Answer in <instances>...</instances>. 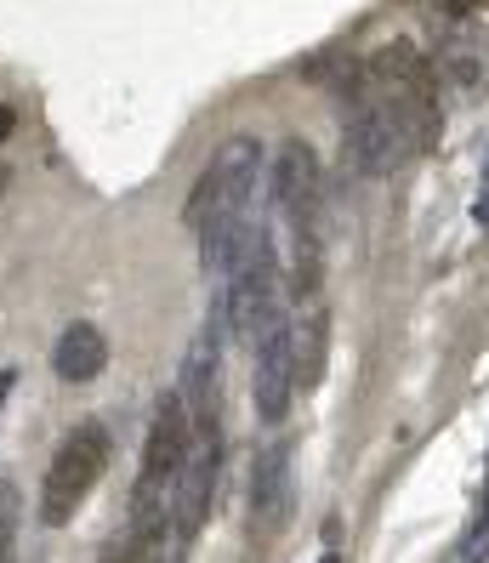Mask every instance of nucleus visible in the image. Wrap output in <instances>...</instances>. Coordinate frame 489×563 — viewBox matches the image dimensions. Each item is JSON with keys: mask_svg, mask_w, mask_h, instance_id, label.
I'll return each mask as SVG.
<instances>
[{"mask_svg": "<svg viewBox=\"0 0 489 563\" xmlns=\"http://www.w3.org/2000/svg\"><path fill=\"white\" fill-rule=\"evenodd\" d=\"M297 399V347H290V319H268L251 342V405L268 427H279Z\"/></svg>", "mask_w": 489, "mask_h": 563, "instance_id": "nucleus-6", "label": "nucleus"}, {"mask_svg": "<svg viewBox=\"0 0 489 563\" xmlns=\"http://www.w3.org/2000/svg\"><path fill=\"white\" fill-rule=\"evenodd\" d=\"M365 80L404 114L410 137H415V154L438 143V69L421 57L410 41H393L381 46L370 63H365Z\"/></svg>", "mask_w": 489, "mask_h": 563, "instance_id": "nucleus-4", "label": "nucleus"}, {"mask_svg": "<svg viewBox=\"0 0 489 563\" xmlns=\"http://www.w3.org/2000/svg\"><path fill=\"white\" fill-rule=\"evenodd\" d=\"M347 91H353V109L342 120V154L353 159L358 177H387L393 165H404L415 154L410 125L365 75H347Z\"/></svg>", "mask_w": 489, "mask_h": 563, "instance_id": "nucleus-2", "label": "nucleus"}, {"mask_svg": "<svg viewBox=\"0 0 489 563\" xmlns=\"http://www.w3.org/2000/svg\"><path fill=\"white\" fill-rule=\"evenodd\" d=\"M473 217H478V228L489 234V154H484V177H478V206H473Z\"/></svg>", "mask_w": 489, "mask_h": 563, "instance_id": "nucleus-14", "label": "nucleus"}, {"mask_svg": "<svg viewBox=\"0 0 489 563\" xmlns=\"http://www.w3.org/2000/svg\"><path fill=\"white\" fill-rule=\"evenodd\" d=\"M109 455H114V444H109V427L103 421H80L75 433H63L52 467L41 478V523L46 529L75 523V512L91 501L97 478L109 473Z\"/></svg>", "mask_w": 489, "mask_h": 563, "instance_id": "nucleus-3", "label": "nucleus"}, {"mask_svg": "<svg viewBox=\"0 0 489 563\" xmlns=\"http://www.w3.org/2000/svg\"><path fill=\"white\" fill-rule=\"evenodd\" d=\"M12 387H18V371H0V410H7V399H12Z\"/></svg>", "mask_w": 489, "mask_h": 563, "instance_id": "nucleus-16", "label": "nucleus"}, {"mask_svg": "<svg viewBox=\"0 0 489 563\" xmlns=\"http://www.w3.org/2000/svg\"><path fill=\"white\" fill-rule=\"evenodd\" d=\"M263 143L256 137H227L211 165L200 172L188 194V228H200V262L205 274L227 279L234 262L245 256L251 234H256V183H263Z\"/></svg>", "mask_w": 489, "mask_h": 563, "instance_id": "nucleus-1", "label": "nucleus"}, {"mask_svg": "<svg viewBox=\"0 0 489 563\" xmlns=\"http://www.w3.org/2000/svg\"><path fill=\"white\" fill-rule=\"evenodd\" d=\"M489 558V473H484V489H478V507H473V523L462 536V563H484Z\"/></svg>", "mask_w": 489, "mask_h": 563, "instance_id": "nucleus-12", "label": "nucleus"}, {"mask_svg": "<svg viewBox=\"0 0 489 563\" xmlns=\"http://www.w3.org/2000/svg\"><path fill=\"white\" fill-rule=\"evenodd\" d=\"M290 512V444L274 439L268 450H256L251 467V518L263 529H279Z\"/></svg>", "mask_w": 489, "mask_h": 563, "instance_id": "nucleus-8", "label": "nucleus"}, {"mask_svg": "<svg viewBox=\"0 0 489 563\" xmlns=\"http://www.w3.org/2000/svg\"><path fill=\"white\" fill-rule=\"evenodd\" d=\"M290 347H297V387L308 393L324 371V347H331V313H324V302H302V313L290 319Z\"/></svg>", "mask_w": 489, "mask_h": 563, "instance_id": "nucleus-10", "label": "nucleus"}, {"mask_svg": "<svg viewBox=\"0 0 489 563\" xmlns=\"http://www.w3.org/2000/svg\"><path fill=\"white\" fill-rule=\"evenodd\" d=\"M222 336H227V324H222V308H216V313L205 319V330L193 336L188 358H182L177 399H182V410H188L193 439L222 433Z\"/></svg>", "mask_w": 489, "mask_h": 563, "instance_id": "nucleus-5", "label": "nucleus"}, {"mask_svg": "<svg viewBox=\"0 0 489 563\" xmlns=\"http://www.w3.org/2000/svg\"><path fill=\"white\" fill-rule=\"evenodd\" d=\"M216 484H222V433L188 444V467H182L177 495H171V547L177 552H188L193 536L205 529L211 501H216Z\"/></svg>", "mask_w": 489, "mask_h": 563, "instance_id": "nucleus-7", "label": "nucleus"}, {"mask_svg": "<svg viewBox=\"0 0 489 563\" xmlns=\"http://www.w3.org/2000/svg\"><path fill=\"white\" fill-rule=\"evenodd\" d=\"M12 131H18V109H7V103H0V143H7Z\"/></svg>", "mask_w": 489, "mask_h": 563, "instance_id": "nucleus-15", "label": "nucleus"}, {"mask_svg": "<svg viewBox=\"0 0 489 563\" xmlns=\"http://www.w3.org/2000/svg\"><path fill=\"white\" fill-rule=\"evenodd\" d=\"M18 523H23V495L12 478H0V563L18 558Z\"/></svg>", "mask_w": 489, "mask_h": 563, "instance_id": "nucleus-11", "label": "nucleus"}, {"mask_svg": "<svg viewBox=\"0 0 489 563\" xmlns=\"http://www.w3.org/2000/svg\"><path fill=\"white\" fill-rule=\"evenodd\" d=\"M166 552H143V547H132V541H114L109 552H103V563H159Z\"/></svg>", "mask_w": 489, "mask_h": 563, "instance_id": "nucleus-13", "label": "nucleus"}, {"mask_svg": "<svg viewBox=\"0 0 489 563\" xmlns=\"http://www.w3.org/2000/svg\"><path fill=\"white\" fill-rule=\"evenodd\" d=\"M7 183H12V177H7V165H0V194H7Z\"/></svg>", "mask_w": 489, "mask_h": 563, "instance_id": "nucleus-17", "label": "nucleus"}, {"mask_svg": "<svg viewBox=\"0 0 489 563\" xmlns=\"http://www.w3.org/2000/svg\"><path fill=\"white\" fill-rule=\"evenodd\" d=\"M103 364H109V336H103L97 324L75 319V324L57 336L52 371H57L63 382H69V387H80V382H97V376H103Z\"/></svg>", "mask_w": 489, "mask_h": 563, "instance_id": "nucleus-9", "label": "nucleus"}, {"mask_svg": "<svg viewBox=\"0 0 489 563\" xmlns=\"http://www.w3.org/2000/svg\"><path fill=\"white\" fill-rule=\"evenodd\" d=\"M324 563H336V558H324Z\"/></svg>", "mask_w": 489, "mask_h": 563, "instance_id": "nucleus-18", "label": "nucleus"}]
</instances>
